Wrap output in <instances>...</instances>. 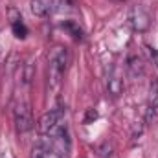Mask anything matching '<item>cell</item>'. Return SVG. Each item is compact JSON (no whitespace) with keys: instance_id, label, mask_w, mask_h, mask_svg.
<instances>
[{"instance_id":"cell-1","label":"cell","mask_w":158,"mask_h":158,"mask_svg":"<svg viewBox=\"0 0 158 158\" xmlns=\"http://www.w3.org/2000/svg\"><path fill=\"white\" fill-rule=\"evenodd\" d=\"M63 125H64V110L63 109H52V110L42 114V118L39 119L37 129H39V132L42 136H52Z\"/></svg>"},{"instance_id":"cell-2","label":"cell","mask_w":158,"mask_h":158,"mask_svg":"<svg viewBox=\"0 0 158 158\" xmlns=\"http://www.w3.org/2000/svg\"><path fill=\"white\" fill-rule=\"evenodd\" d=\"M13 116H15V125H17V131L20 134L28 132L33 129V116H31V109H30V103L28 101H17L15 105V110H13Z\"/></svg>"},{"instance_id":"cell-3","label":"cell","mask_w":158,"mask_h":158,"mask_svg":"<svg viewBox=\"0 0 158 158\" xmlns=\"http://www.w3.org/2000/svg\"><path fill=\"white\" fill-rule=\"evenodd\" d=\"M68 61H70V55H68L66 48H61V46L53 48V52L50 55V70H52L53 79H59L64 74V70L68 68Z\"/></svg>"},{"instance_id":"cell-4","label":"cell","mask_w":158,"mask_h":158,"mask_svg":"<svg viewBox=\"0 0 158 158\" xmlns=\"http://www.w3.org/2000/svg\"><path fill=\"white\" fill-rule=\"evenodd\" d=\"M129 24L134 31H147L151 26V17L142 6H134L129 13Z\"/></svg>"},{"instance_id":"cell-5","label":"cell","mask_w":158,"mask_h":158,"mask_svg":"<svg viewBox=\"0 0 158 158\" xmlns=\"http://www.w3.org/2000/svg\"><path fill=\"white\" fill-rule=\"evenodd\" d=\"M9 20H11V28H13V33L17 39H24L28 35V28L24 26L22 22V15L15 9V7H9Z\"/></svg>"},{"instance_id":"cell-6","label":"cell","mask_w":158,"mask_h":158,"mask_svg":"<svg viewBox=\"0 0 158 158\" xmlns=\"http://www.w3.org/2000/svg\"><path fill=\"white\" fill-rule=\"evenodd\" d=\"M107 92L112 96V98H118L119 94L123 92V79L118 72H112L109 79H107Z\"/></svg>"},{"instance_id":"cell-7","label":"cell","mask_w":158,"mask_h":158,"mask_svg":"<svg viewBox=\"0 0 158 158\" xmlns=\"http://www.w3.org/2000/svg\"><path fill=\"white\" fill-rule=\"evenodd\" d=\"M30 9L35 17H46L52 11V2L50 0H30Z\"/></svg>"},{"instance_id":"cell-8","label":"cell","mask_w":158,"mask_h":158,"mask_svg":"<svg viewBox=\"0 0 158 158\" xmlns=\"http://www.w3.org/2000/svg\"><path fill=\"white\" fill-rule=\"evenodd\" d=\"M33 76H35V63H33V59H28L20 66V83L22 85H30Z\"/></svg>"},{"instance_id":"cell-9","label":"cell","mask_w":158,"mask_h":158,"mask_svg":"<svg viewBox=\"0 0 158 158\" xmlns=\"http://www.w3.org/2000/svg\"><path fill=\"white\" fill-rule=\"evenodd\" d=\"M127 68H129V74H131L132 77H136V76H142V74H143V64H142L140 57H136V55H132V57L129 59Z\"/></svg>"},{"instance_id":"cell-10","label":"cell","mask_w":158,"mask_h":158,"mask_svg":"<svg viewBox=\"0 0 158 158\" xmlns=\"http://www.w3.org/2000/svg\"><path fill=\"white\" fill-rule=\"evenodd\" d=\"M149 109L155 110L158 109V81L153 79L149 83Z\"/></svg>"},{"instance_id":"cell-11","label":"cell","mask_w":158,"mask_h":158,"mask_svg":"<svg viewBox=\"0 0 158 158\" xmlns=\"http://www.w3.org/2000/svg\"><path fill=\"white\" fill-rule=\"evenodd\" d=\"M63 28H64V30H68V31H70V33H72L76 39H79V37H81V28H79L76 22H72V20H66V22L63 24Z\"/></svg>"},{"instance_id":"cell-12","label":"cell","mask_w":158,"mask_h":158,"mask_svg":"<svg viewBox=\"0 0 158 158\" xmlns=\"http://www.w3.org/2000/svg\"><path fill=\"white\" fill-rule=\"evenodd\" d=\"M149 55H151V59H153V64L158 68V50H155V48H149Z\"/></svg>"}]
</instances>
